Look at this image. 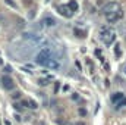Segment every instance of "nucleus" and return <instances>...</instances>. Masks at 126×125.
I'll return each mask as SVG.
<instances>
[{"label": "nucleus", "instance_id": "10", "mask_svg": "<svg viewBox=\"0 0 126 125\" xmlns=\"http://www.w3.org/2000/svg\"><path fill=\"white\" fill-rule=\"evenodd\" d=\"M43 24H44V25H47V27H53L56 22H54V19H53L51 16H47V18H44V19H43Z\"/></svg>", "mask_w": 126, "mask_h": 125}, {"label": "nucleus", "instance_id": "6", "mask_svg": "<svg viewBox=\"0 0 126 125\" xmlns=\"http://www.w3.org/2000/svg\"><path fill=\"white\" fill-rule=\"evenodd\" d=\"M123 18V10H120V12H117V13H113V15H107L106 16V19H107V22H117L119 19H122Z\"/></svg>", "mask_w": 126, "mask_h": 125}, {"label": "nucleus", "instance_id": "18", "mask_svg": "<svg viewBox=\"0 0 126 125\" xmlns=\"http://www.w3.org/2000/svg\"><path fill=\"white\" fill-rule=\"evenodd\" d=\"M123 69H125V74H126V65H125V66H123Z\"/></svg>", "mask_w": 126, "mask_h": 125}, {"label": "nucleus", "instance_id": "13", "mask_svg": "<svg viewBox=\"0 0 126 125\" xmlns=\"http://www.w3.org/2000/svg\"><path fill=\"white\" fill-rule=\"evenodd\" d=\"M75 34H76L78 37H85V32H84V31H79V30H75Z\"/></svg>", "mask_w": 126, "mask_h": 125}, {"label": "nucleus", "instance_id": "2", "mask_svg": "<svg viewBox=\"0 0 126 125\" xmlns=\"http://www.w3.org/2000/svg\"><path fill=\"white\" fill-rule=\"evenodd\" d=\"M120 10H122L120 4L116 3V1H110V3H107V4H104L103 9H101V12H103L104 16H107V15H113V13H117V12H120Z\"/></svg>", "mask_w": 126, "mask_h": 125}, {"label": "nucleus", "instance_id": "3", "mask_svg": "<svg viewBox=\"0 0 126 125\" xmlns=\"http://www.w3.org/2000/svg\"><path fill=\"white\" fill-rule=\"evenodd\" d=\"M50 58H51V50L47 47V49H43V50L38 52V55L35 56V62L38 63V65H44Z\"/></svg>", "mask_w": 126, "mask_h": 125}, {"label": "nucleus", "instance_id": "5", "mask_svg": "<svg viewBox=\"0 0 126 125\" xmlns=\"http://www.w3.org/2000/svg\"><path fill=\"white\" fill-rule=\"evenodd\" d=\"M43 66L50 68V69H60V63H59V61H57V59H53V58H50Z\"/></svg>", "mask_w": 126, "mask_h": 125}, {"label": "nucleus", "instance_id": "11", "mask_svg": "<svg viewBox=\"0 0 126 125\" xmlns=\"http://www.w3.org/2000/svg\"><path fill=\"white\" fill-rule=\"evenodd\" d=\"M69 7H70L73 12H76V10H78V3H76L75 0H70V1H69Z\"/></svg>", "mask_w": 126, "mask_h": 125}, {"label": "nucleus", "instance_id": "12", "mask_svg": "<svg viewBox=\"0 0 126 125\" xmlns=\"http://www.w3.org/2000/svg\"><path fill=\"white\" fill-rule=\"evenodd\" d=\"M114 53H116V56H120V46H119V44H116V49H114Z\"/></svg>", "mask_w": 126, "mask_h": 125}, {"label": "nucleus", "instance_id": "4", "mask_svg": "<svg viewBox=\"0 0 126 125\" xmlns=\"http://www.w3.org/2000/svg\"><path fill=\"white\" fill-rule=\"evenodd\" d=\"M57 12L64 18H72L73 16V10L69 7V4H59L57 6Z\"/></svg>", "mask_w": 126, "mask_h": 125}, {"label": "nucleus", "instance_id": "14", "mask_svg": "<svg viewBox=\"0 0 126 125\" xmlns=\"http://www.w3.org/2000/svg\"><path fill=\"white\" fill-rule=\"evenodd\" d=\"M38 84H40V85H47V84H48V80H40Z\"/></svg>", "mask_w": 126, "mask_h": 125}, {"label": "nucleus", "instance_id": "16", "mask_svg": "<svg viewBox=\"0 0 126 125\" xmlns=\"http://www.w3.org/2000/svg\"><path fill=\"white\" fill-rule=\"evenodd\" d=\"M6 3H7V4H10V6H13V7H15V6H16V4H15V3H13V1H10V0H6Z\"/></svg>", "mask_w": 126, "mask_h": 125}, {"label": "nucleus", "instance_id": "9", "mask_svg": "<svg viewBox=\"0 0 126 125\" xmlns=\"http://www.w3.org/2000/svg\"><path fill=\"white\" fill-rule=\"evenodd\" d=\"M22 104H24V106H27V107H30V109H37V107H38V104H37L34 100H31V99L24 100V102H22Z\"/></svg>", "mask_w": 126, "mask_h": 125}, {"label": "nucleus", "instance_id": "1", "mask_svg": "<svg viewBox=\"0 0 126 125\" xmlns=\"http://www.w3.org/2000/svg\"><path fill=\"white\" fill-rule=\"evenodd\" d=\"M100 40H101L106 46L113 44L114 40H116V31L111 30V28H109V27L101 28V31H100Z\"/></svg>", "mask_w": 126, "mask_h": 125}, {"label": "nucleus", "instance_id": "8", "mask_svg": "<svg viewBox=\"0 0 126 125\" xmlns=\"http://www.w3.org/2000/svg\"><path fill=\"white\" fill-rule=\"evenodd\" d=\"M123 99H125V94H123V93H114L113 96H111V102H113L116 106H117Z\"/></svg>", "mask_w": 126, "mask_h": 125}, {"label": "nucleus", "instance_id": "17", "mask_svg": "<svg viewBox=\"0 0 126 125\" xmlns=\"http://www.w3.org/2000/svg\"><path fill=\"white\" fill-rule=\"evenodd\" d=\"M4 71H6V72H10V71H12V68H10V66H6V68H4Z\"/></svg>", "mask_w": 126, "mask_h": 125}, {"label": "nucleus", "instance_id": "7", "mask_svg": "<svg viewBox=\"0 0 126 125\" xmlns=\"http://www.w3.org/2000/svg\"><path fill=\"white\" fill-rule=\"evenodd\" d=\"M1 83H3V87H4L6 90H10V88H13V81H12V78H10V77L4 75V77L1 78Z\"/></svg>", "mask_w": 126, "mask_h": 125}, {"label": "nucleus", "instance_id": "15", "mask_svg": "<svg viewBox=\"0 0 126 125\" xmlns=\"http://www.w3.org/2000/svg\"><path fill=\"white\" fill-rule=\"evenodd\" d=\"M125 104H126V97L120 102V103H119V104H117V106H116V107H120V106H125Z\"/></svg>", "mask_w": 126, "mask_h": 125}]
</instances>
